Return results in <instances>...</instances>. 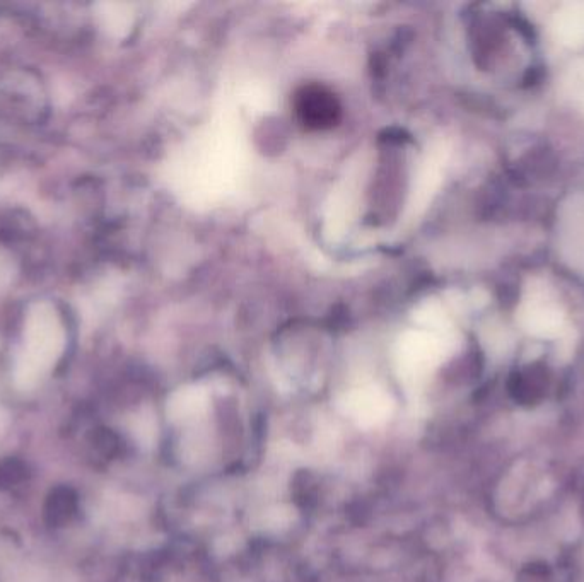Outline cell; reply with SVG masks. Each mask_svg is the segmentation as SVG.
<instances>
[{
  "instance_id": "obj_1",
  "label": "cell",
  "mask_w": 584,
  "mask_h": 582,
  "mask_svg": "<svg viewBox=\"0 0 584 582\" xmlns=\"http://www.w3.org/2000/svg\"><path fill=\"white\" fill-rule=\"evenodd\" d=\"M294 110L306 129H332L339 122L342 106L337 96L320 84H308L294 96Z\"/></svg>"
},
{
  "instance_id": "obj_2",
  "label": "cell",
  "mask_w": 584,
  "mask_h": 582,
  "mask_svg": "<svg viewBox=\"0 0 584 582\" xmlns=\"http://www.w3.org/2000/svg\"><path fill=\"white\" fill-rule=\"evenodd\" d=\"M559 243L564 260L584 274V195H574L562 205Z\"/></svg>"
},
{
  "instance_id": "obj_3",
  "label": "cell",
  "mask_w": 584,
  "mask_h": 582,
  "mask_svg": "<svg viewBox=\"0 0 584 582\" xmlns=\"http://www.w3.org/2000/svg\"><path fill=\"white\" fill-rule=\"evenodd\" d=\"M518 320L533 335L552 337L561 330L566 318L559 304L544 292H537L523 301L518 311Z\"/></svg>"
},
{
  "instance_id": "obj_4",
  "label": "cell",
  "mask_w": 584,
  "mask_h": 582,
  "mask_svg": "<svg viewBox=\"0 0 584 582\" xmlns=\"http://www.w3.org/2000/svg\"><path fill=\"white\" fill-rule=\"evenodd\" d=\"M552 33L564 47L584 45V2H569L559 7L552 19Z\"/></svg>"
},
{
  "instance_id": "obj_5",
  "label": "cell",
  "mask_w": 584,
  "mask_h": 582,
  "mask_svg": "<svg viewBox=\"0 0 584 582\" xmlns=\"http://www.w3.org/2000/svg\"><path fill=\"white\" fill-rule=\"evenodd\" d=\"M564 93L574 105L584 110V60H579L567 70L564 77Z\"/></svg>"
},
{
  "instance_id": "obj_6",
  "label": "cell",
  "mask_w": 584,
  "mask_h": 582,
  "mask_svg": "<svg viewBox=\"0 0 584 582\" xmlns=\"http://www.w3.org/2000/svg\"><path fill=\"white\" fill-rule=\"evenodd\" d=\"M554 581V574L550 569L549 564L545 562H530V564L523 565L521 571L518 572L516 582H552Z\"/></svg>"
},
{
  "instance_id": "obj_7",
  "label": "cell",
  "mask_w": 584,
  "mask_h": 582,
  "mask_svg": "<svg viewBox=\"0 0 584 582\" xmlns=\"http://www.w3.org/2000/svg\"><path fill=\"white\" fill-rule=\"evenodd\" d=\"M6 425H7L6 410H4V408L0 407V434H2V432H4V429H6Z\"/></svg>"
}]
</instances>
